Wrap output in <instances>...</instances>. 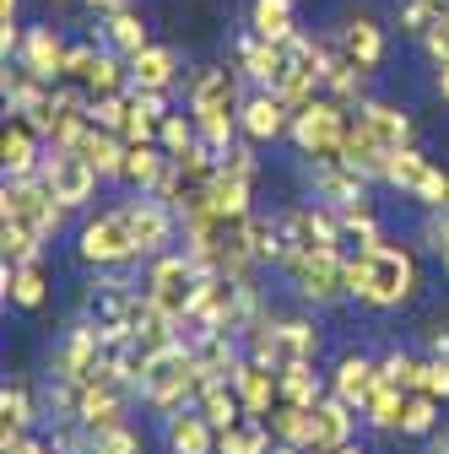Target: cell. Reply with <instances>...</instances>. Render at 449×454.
<instances>
[{
    "mask_svg": "<svg viewBox=\"0 0 449 454\" xmlns=\"http://www.w3.org/2000/svg\"><path fill=\"white\" fill-rule=\"evenodd\" d=\"M422 368H428V357H417V352H384L379 357V379L384 384H396V389H422Z\"/></svg>",
    "mask_w": 449,
    "mask_h": 454,
    "instance_id": "ee69618b",
    "label": "cell"
},
{
    "mask_svg": "<svg viewBox=\"0 0 449 454\" xmlns=\"http://www.w3.org/2000/svg\"><path fill=\"white\" fill-rule=\"evenodd\" d=\"M98 174H103V184L108 179H125V152H130V141L120 136V130H103V125H92L87 136H82V146H76Z\"/></svg>",
    "mask_w": 449,
    "mask_h": 454,
    "instance_id": "f546056e",
    "label": "cell"
},
{
    "mask_svg": "<svg viewBox=\"0 0 449 454\" xmlns=\"http://www.w3.org/2000/svg\"><path fill=\"white\" fill-rule=\"evenodd\" d=\"M162 438H168V454H217V427L201 417V406L174 411L168 427H162Z\"/></svg>",
    "mask_w": 449,
    "mask_h": 454,
    "instance_id": "4316f807",
    "label": "cell"
},
{
    "mask_svg": "<svg viewBox=\"0 0 449 454\" xmlns=\"http://www.w3.org/2000/svg\"><path fill=\"white\" fill-rule=\"evenodd\" d=\"M43 184L54 190V200H60L66 211H76V206H87L92 195H98V184H103V174L82 157V152H54L49 146V157H43Z\"/></svg>",
    "mask_w": 449,
    "mask_h": 454,
    "instance_id": "4fadbf2b",
    "label": "cell"
},
{
    "mask_svg": "<svg viewBox=\"0 0 449 454\" xmlns=\"http://www.w3.org/2000/svg\"><path fill=\"white\" fill-rule=\"evenodd\" d=\"M87 454H141V438L130 427H108V433L87 438Z\"/></svg>",
    "mask_w": 449,
    "mask_h": 454,
    "instance_id": "c3c4849f",
    "label": "cell"
},
{
    "mask_svg": "<svg viewBox=\"0 0 449 454\" xmlns=\"http://www.w3.org/2000/svg\"><path fill=\"white\" fill-rule=\"evenodd\" d=\"M49 239L43 233H33L28 222H0V260L6 265H22V260H38V249H43Z\"/></svg>",
    "mask_w": 449,
    "mask_h": 454,
    "instance_id": "b9f144b4",
    "label": "cell"
},
{
    "mask_svg": "<svg viewBox=\"0 0 449 454\" xmlns=\"http://www.w3.org/2000/svg\"><path fill=\"white\" fill-rule=\"evenodd\" d=\"M0 222H28L33 233L60 239L66 206L54 200V190L43 184V174H28V179H6V184H0Z\"/></svg>",
    "mask_w": 449,
    "mask_h": 454,
    "instance_id": "9c48e42d",
    "label": "cell"
},
{
    "mask_svg": "<svg viewBox=\"0 0 449 454\" xmlns=\"http://www.w3.org/2000/svg\"><path fill=\"white\" fill-rule=\"evenodd\" d=\"M363 82H368V71H358L347 54H342V43L325 38V98L358 108V103H363Z\"/></svg>",
    "mask_w": 449,
    "mask_h": 454,
    "instance_id": "f1b7e54d",
    "label": "cell"
},
{
    "mask_svg": "<svg viewBox=\"0 0 449 454\" xmlns=\"http://www.w3.org/2000/svg\"><path fill=\"white\" fill-rule=\"evenodd\" d=\"M120 136H125V141H157V120L130 103V120H125V130H120Z\"/></svg>",
    "mask_w": 449,
    "mask_h": 454,
    "instance_id": "f5cc1de1",
    "label": "cell"
},
{
    "mask_svg": "<svg viewBox=\"0 0 449 454\" xmlns=\"http://www.w3.org/2000/svg\"><path fill=\"white\" fill-rule=\"evenodd\" d=\"M358 422H363V417L342 401V395H325V401L309 411V454H330V449L352 443Z\"/></svg>",
    "mask_w": 449,
    "mask_h": 454,
    "instance_id": "ac0fdd59",
    "label": "cell"
},
{
    "mask_svg": "<svg viewBox=\"0 0 449 454\" xmlns=\"http://www.w3.org/2000/svg\"><path fill=\"white\" fill-rule=\"evenodd\" d=\"M168 168H174V157H168L157 141H130V152H125V184L157 195V184L168 179Z\"/></svg>",
    "mask_w": 449,
    "mask_h": 454,
    "instance_id": "4dcf8cb0",
    "label": "cell"
},
{
    "mask_svg": "<svg viewBox=\"0 0 449 454\" xmlns=\"http://www.w3.org/2000/svg\"><path fill=\"white\" fill-rule=\"evenodd\" d=\"M244 347H249V357H260V363H271V368L314 363V357H319V330H314L309 319H276V314H265V319H255V330L244 335Z\"/></svg>",
    "mask_w": 449,
    "mask_h": 454,
    "instance_id": "52a82bcc",
    "label": "cell"
},
{
    "mask_svg": "<svg viewBox=\"0 0 449 454\" xmlns=\"http://www.w3.org/2000/svg\"><path fill=\"white\" fill-rule=\"evenodd\" d=\"M239 130H244V141H255V146H271V141H282V136L293 130V108L282 103V92H265V87H255V92L244 98Z\"/></svg>",
    "mask_w": 449,
    "mask_h": 454,
    "instance_id": "e0dca14e",
    "label": "cell"
},
{
    "mask_svg": "<svg viewBox=\"0 0 449 454\" xmlns=\"http://www.w3.org/2000/svg\"><path fill=\"white\" fill-rule=\"evenodd\" d=\"M76 254H82L87 265H98V270H120V265L141 260V254H136V239H130L125 211L114 206V211L87 216V222H82V233H76Z\"/></svg>",
    "mask_w": 449,
    "mask_h": 454,
    "instance_id": "8fae6325",
    "label": "cell"
},
{
    "mask_svg": "<svg viewBox=\"0 0 449 454\" xmlns=\"http://www.w3.org/2000/svg\"><path fill=\"white\" fill-rule=\"evenodd\" d=\"M17 60L43 76V82H66V66H71V43L60 38V27H28L22 33V49H17Z\"/></svg>",
    "mask_w": 449,
    "mask_h": 454,
    "instance_id": "ffe728a7",
    "label": "cell"
},
{
    "mask_svg": "<svg viewBox=\"0 0 449 454\" xmlns=\"http://www.w3.org/2000/svg\"><path fill=\"white\" fill-rule=\"evenodd\" d=\"M347 125H352V108L335 103V98H314L309 108L293 114V146L309 157V162H342V141H347Z\"/></svg>",
    "mask_w": 449,
    "mask_h": 454,
    "instance_id": "5b68a950",
    "label": "cell"
},
{
    "mask_svg": "<svg viewBox=\"0 0 449 454\" xmlns=\"http://www.w3.org/2000/svg\"><path fill=\"white\" fill-rule=\"evenodd\" d=\"M244 227H249V244H255V260L260 265H282V233H276V216H244Z\"/></svg>",
    "mask_w": 449,
    "mask_h": 454,
    "instance_id": "f6af8a7d",
    "label": "cell"
},
{
    "mask_svg": "<svg viewBox=\"0 0 449 454\" xmlns=\"http://www.w3.org/2000/svg\"><path fill=\"white\" fill-rule=\"evenodd\" d=\"M433 6H438V12H449V0H433Z\"/></svg>",
    "mask_w": 449,
    "mask_h": 454,
    "instance_id": "91938a15",
    "label": "cell"
},
{
    "mask_svg": "<svg viewBox=\"0 0 449 454\" xmlns=\"http://www.w3.org/2000/svg\"><path fill=\"white\" fill-rule=\"evenodd\" d=\"M309 190H314V200H325L335 211L368 200V179L358 174V168H347V162H309Z\"/></svg>",
    "mask_w": 449,
    "mask_h": 454,
    "instance_id": "44dd1931",
    "label": "cell"
},
{
    "mask_svg": "<svg viewBox=\"0 0 449 454\" xmlns=\"http://www.w3.org/2000/svg\"><path fill=\"white\" fill-rule=\"evenodd\" d=\"M233 384H239V395H244V411L249 417H271V406L282 401V373H276L271 363H260V357H244V368L233 373Z\"/></svg>",
    "mask_w": 449,
    "mask_h": 454,
    "instance_id": "484cf974",
    "label": "cell"
},
{
    "mask_svg": "<svg viewBox=\"0 0 449 454\" xmlns=\"http://www.w3.org/2000/svg\"><path fill=\"white\" fill-rule=\"evenodd\" d=\"M255 179H244V174H233V168H222L217 162V174H211V184H206V211L211 216H222V222H244L255 206Z\"/></svg>",
    "mask_w": 449,
    "mask_h": 454,
    "instance_id": "603a6c76",
    "label": "cell"
},
{
    "mask_svg": "<svg viewBox=\"0 0 449 454\" xmlns=\"http://www.w3.org/2000/svg\"><path fill=\"white\" fill-rule=\"evenodd\" d=\"M271 454H309L303 443H271Z\"/></svg>",
    "mask_w": 449,
    "mask_h": 454,
    "instance_id": "9f6ffc18",
    "label": "cell"
},
{
    "mask_svg": "<svg viewBox=\"0 0 449 454\" xmlns=\"http://www.w3.org/2000/svg\"><path fill=\"white\" fill-rule=\"evenodd\" d=\"M335 216H342L347 254H352V249H374V244H384V227H379V216H374V206H368V200H358V206H342Z\"/></svg>",
    "mask_w": 449,
    "mask_h": 454,
    "instance_id": "8d00e7d4",
    "label": "cell"
},
{
    "mask_svg": "<svg viewBox=\"0 0 449 454\" xmlns=\"http://www.w3.org/2000/svg\"><path fill=\"white\" fill-rule=\"evenodd\" d=\"M146 309H152L146 287H136V281H125V276H98L92 287H87L82 319L98 325V335L108 340V347H120V340H136Z\"/></svg>",
    "mask_w": 449,
    "mask_h": 454,
    "instance_id": "3957f363",
    "label": "cell"
},
{
    "mask_svg": "<svg viewBox=\"0 0 449 454\" xmlns=\"http://www.w3.org/2000/svg\"><path fill=\"white\" fill-rule=\"evenodd\" d=\"M422 389L438 395V401H449V357H428V368H422Z\"/></svg>",
    "mask_w": 449,
    "mask_h": 454,
    "instance_id": "816d5d0a",
    "label": "cell"
},
{
    "mask_svg": "<svg viewBox=\"0 0 449 454\" xmlns=\"http://www.w3.org/2000/svg\"><path fill=\"white\" fill-rule=\"evenodd\" d=\"M28 427H33V395H28V384H6L0 389V454L22 443Z\"/></svg>",
    "mask_w": 449,
    "mask_h": 454,
    "instance_id": "d6a6232c",
    "label": "cell"
},
{
    "mask_svg": "<svg viewBox=\"0 0 449 454\" xmlns=\"http://www.w3.org/2000/svg\"><path fill=\"white\" fill-rule=\"evenodd\" d=\"M444 276H449V260H444Z\"/></svg>",
    "mask_w": 449,
    "mask_h": 454,
    "instance_id": "94428289",
    "label": "cell"
},
{
    "mask_svg": "<svg viewBox=\"0 0 449 454\" xmlns=\"http://www.w3.org/2000/svg\"><path fill=\"white\" fill-rule=\"evenodd\" d=\"M330 454H363V443H342V449H330Z\"/></svg>",
    "mask_w": 449,
    "mask_h": 454,
    "instance_id": "680465c9",
    "label": "cell"
},
{
    "mask_svg": "<svg viewBox=\"0 0 449 454\" xmlns=\"http://www.w3.org/2000/svg\"><path fill=\"white\" fill-rule=\"evenodd\" d=\"M438 422H444V401L428 389H412L406 411H401V438H428V433H438Z\"/></svg>",
    "mask_w": 449,
    "mask_h": 454,
    "instance_id": "74e56055",
    "label": "cell"
},
{
    "mask_svg": "<svg viewBox=\"0 0 449 454\" xmlns=\"http://www.w3.org/2000/svg\"><path fill=\"white\" fill-rule=\"evenodd\" d=\"M190 114L201 125V141H211L217 152H228L239 130V114H244V98H239V71L228 66H206L190 76Z\"/></svg>",
    "mask_w": 449,
    "mask_h": 454,
    "instance_id": "6da1fadb",
    "label": "cell"
},
{
    "mask_svg": "<svg viewBox=\"0 0 449 454\" xmlns=\"http://www.w3.org/2000/svg\"><path fill=\"white\" fill-rule=\"evenodd\" d=\"M379 389V357H363V352H347L342 363H335V373H330V395H342V401L363 417V406H368V395Z\"/></svg>",
    "mask_w": 449,
    "mask_h": 454,
    "instance_id": "cb8c5ba5",
    "label": "cell"
},
{
    "mask_svg": "<svg viewBox=\"0 0 449 454\" xmlns=\"http://www.w3.org/2000/svg\"><path fill=\"white\" fill-rule=\"evenodd\" d=\"M363 265H368V276H363L358 303H368V309H401V303L417 298V254L406 244H390L384 239V244L363 249Z\"/></svg>",
    "mask_w": 449,
    "mask_h": 454,
    "instance_id": "277c9868",
    "label": "cell"
},
{
    "mask_svg": "<svg viewBox=\"0 0 449 454\" xmlns=\"http://www.w3.org/2000/svg\"><path fill=\"white\" fill-rule=\"evenodd\" d=\"M103 357H108V340L98 335V325L76 319V325L66 330V340L54 347V379L82 384V379H92V373L103 368Z\"/></svg>",
    "mask_w": 449,
    "mask_h": 454,
    "instance_id": "9a60e30c",
    "label": "cell"
},
{
    "mask_svg": "<svg viewBox=\"0 0 449 454\" xmlns=\"http://www.w3.org/2000/svg\"><path fill=\"white\" fill-rule=\"evenodd\" d=\"M276 373H282V401H293V406H319L325 401V384H319V373H314V363H288V368H276Z\"/></svg>",
    "mask_w": 449,
    "mask_h": 454,
    "instance_id": "60d3db41",
    "label": "cell"
},
{
    "mask_svg": "<svg viewBox=\"0 0 449 454\" xmlns=\"http://www.w3.org/2000/svg\"><path fill=\"white\" fill-rule=\"evenodd\" d=\"M422 49H428V60H433L438 71L449 66V12H444V17H438V27H433V33L422 38Z\"/></svg>",
    "mask_w": 449,
    "mask_h": 454,
    "instance_id": "f907efd6",
    "label": "cell"
},
{
    "mask_svg": "<svg viewBox=\"0 0 449 454\" xmlns=\"http://www.w3.org/2000/svg\"><path fill=\"white\" fill-rule=\"evenodd\" d=\"M438 17H444V12L433 6V0H401V6H396V22H401V33H412L417 43H422V38L438 27Z\"/></svg>",
    "mask_w": 449,
    "mask_h": 454,
    "instance_id": "bcb514c9",
    "label": "cell"
},
{
    "mask_svg": "<svg viewBox=\"0 0 449 454\" xmlns=\"http://www.w3.org/2000/svg\"><path fill=\"white\" fill-rule=\"evenodd\" d=\"M103 38H108V49H114V54H125V60H136V54L152 43V33H146V22H141L136 6L108 12V17H103Z\"/></svg>",
    "mask_w": 449,
    "mask_h": 454,
    "instance_id": "836d02e7",
    "label": "cell"
},
{
    "mask_svg": "<svg viewBox=\"0 0 449 454\" xmlns=\"http://www.w3.org/2000/svg\"><path fill=\"white\" fill-rule=\"evenodd\" d=\"M120 211H125V222H130V239H136V254H141V260L168 254V244L179 239V211L168 206L162 195H152V190H136Z\"/></svg>",
    "mask_w": 449,
    "mask_h": 454,
    "instance_id": "7c38bea8",
    "label": "cell"
},
{
    "mask_svg": "<svg viewBox=\"0 0 449 454\" xmlns=\"http://www.w3.org/2000/svg\"><path fill=\"white\" fill-rule=\"evenodd\" d=\"M384 184L401 190L406 200H417L422 211H444V206H449V174H444L433 157H422L417 146H401L396 157H390Z\"/></svg>",
    "mask_w": 449,
    "mask_h": 454,
    "instance_id": "30bf717a",
    "label": "cell"
},
{
    "mask_svg": "<svg viewBox=\"0 0 449 454\" xmlns=\"http://www.w3.org/2000/svg\"><path fill=\"white\" fill-rule=\"evenodd\" d=\"M239 76H249L255 87L276 92L288 76V43H276V38H260V33H244L239 38Z\"/></svg>",
    "mask_w": 449,
    "mask_h": 454,
    "instance_id": "d6986e66",
    "label": "cell"
},
{
    "mask_svg": "<svg viewBox=\"0 0 449 454\" xmlns=\"http://www.w3.org/2000/svg\"><path fill=\"white\" fill-rule=\"evenodd\" d=\"M271 443H276V433L260 417H244L239 427L217 433V454H271Z\"/></svg>",
    "mask_w": 449,
    "mask_h": 454,
    "instance_id": "f35d334b",
    "label": "cell"
},
{
    "mask_svg": "<svg viewBox=\"0 0 449 454\" xmlns=\"http://www.w3.org/2000/svg\"><path fill=\"white\" fill-rule=\"evenodd\" d=\"M146 298L168 314V319H190V309H195V287H201V265L185 254V249H168V254H157L152 265H146Z\"/></svg>",
    "mask_w": 449,
    "mask_h": 454,
    "instance_id": "ba28073f",
    "label": "cell"
},
{
    "mask_svg": "<svg viewBox=\"0 0 449 454\" xmlns=\"http://www.w3.org/2000/svg\"><path fill=\"white\" fill-rule=\"evenodd\" d=\"M179 82V54L168 49V43H146L136 60H130V87H157V92H168Z\"/></svg>",
    "mask_w": 449,
    "mask_h": 454,
    "instance_id": "1f68e13d",
    "label": "cell"
},
{
    "mask_svg": "<svg viewBox=\"0 0 449 454\" xmlns=\"http://www.w3.org/2000/svg\"><path fill=\"white\" fill-rule=\"evenodd\" d=\"M335 43H342V54H347L358 71H368V76L384 66V27H379L368 12L347 17V22H342V38H335Z\"/></svg>",
    "mask_w": 449,
    "mask_h": 454,
    "instance_id": "d4e9b609",
    "label": "cell"
},
{
    "mask_svg": "<svg viewBox=\"0 0 449 454\" xmlns=\"http://www.w3.org/2000/svg\"><path fill=\"white\" fill-rule=\"evenodd\" d=\"M43 157H49L43 130L28 120V114H12L6 130H0V168H6V179H28V174H38Z\"/></svg>",
    "mask_w": 449,
    "mask_h": 454,
    "instance_id": "2e32d148",
    "label": "cell"
},
{
    "mask_svg": "<svg viewBox=\"0 0 449 454\" xmlns=\"http://www.w3.org/2000/svg\"><path fill=\"white\" fill-rule=\"evenodd\" d=\"M428 454H449V427L444 433H428Z\"/></svg>",
    "mask_w": 449,
    "mask_h": 454,
    "instance_id": "11a10c76",
    "label": "cell"
},
{
    "mask_svg": "<svg viewBox=\"0 0 449 454\" xmlns=\"http://www.w3.org/2000/svg\"><path fill=\"white\" fill-rule=\"evenodd\" d=\"M222 168H233V174H244V179H255V174H260V157H255V141H244V146L233 141L228 152H222Z\"/></svg>",
    "mask_w": 449,
    "mask_h": 454,
    "instance_id": "681fc988",
    "label": "cell"
},
{
    "mask_svg": "<svg viewBox=\"0 0 449 454\" xmlns=\"http://www.w3.org/2000/svg\"><path fill=\"white\" fill-rule=\"evenodd\" d=\"M438 92H444V103H449V66L438 71Z\"/></svg>",
    "mask_w": 449,
    "mask_h": 454,
    "instance_id": "6f0895ef",
    "label": "cell"
},
{
    "mask_svg": "<svg viewBox=\"0 0 449 454\" xmlns=\"http://www.w3.org/2000/svg\"><path fill=\"white\" fill-rule=\"evenodd\" d=\"M428 357H449V325H433L428 330Z\"/></svg>",
    "mask_w": 449,
    "mask_h": 454,
    "instance_id": "db71d44e",
    "label": "cell"
},
{
    "mask_svg": "<svg viewBox=\"0 0 449 454\" xmlns=\"http://www.w3.org/2000/svg\"><path fill=\"white\" fill-rule=\"evenodd\" d=\"M352 114H358V120H363V130H368V136H374V141H379L390 157H396L401 146H417V141H412V114H406V108H396V103H379V98H363Z\"/></svg>",
    "mask_w": 449,
    "mask_h": 454,
    "instance_id": "7402d4cb",
    "label": "cell"
},
{
    "mask_svg": "<svg viewBox=\"0 0 449 454\" xmlns=\"http://www.w3.org/2000/svg\"><path fill=\"white\" fill-rule=\"evenodd\" d=\"M195 141H201V125H195L190 108H168L162 120H157V146H162L168 157H185Z\"/></svg>",
    "mask_w": 449,
    "mask_h": 454,
    "instance_id": "ab89813d",
    "label": "cell"
},
{
    "mask_svg": "<svg viewBox=\"0 0 449 454\" xmlns=\"http://www.w3.org/2000/svg\"><path fill=\"white\" fill-rule=\"evenodd\" d=\"M141 401L162 417H174L185 406L201 401V368H195V352L185 347V340H174V347H157L146 357V373H141Z\"/></svg>",
    "mask_w": 449,
    "mask_h": 454,
    "instance_id": "7a4b0ae2",
    "label": "cell"
},
{
    "mask_svg": "<svg viewBox=\"0 0 449 454\" xmlns=\"http://www.w3.org/2000/svg\"><path fill=\"white\" fill-rule=\"evenodd\" d=\"M249 33L288 43V38L298 33V12H293V0H249Z\"/></svg>",
    "mask_w": 449,
    "mask_h": 454,
    "instance_id": "e575fe53",
    "label": "cell"
},
{
    "mask_svg": "<svg viewBox=\"0 0 449 454\" xmlns=\"http://www.w3.org/2000/svg\"><path fill=\"white\" fill-rule=\"evenodd\" d=\"M0 293L12 309H38L49 298V276L43 260H22V265H0Z\"/></svg>",
    "mask_w": 449,
    "mask_h": 454,
    "instance_id": "83f0119b",
    "label": "cell"
},
{
    "mask_svg": "<svg viewBox=\"0 0 449 454\" xmlns=\"http://www.w3.org/2000/svg\"><path fill=\"white\" fill-rule=\"evenodd\" d=\"M288 281H293V293L303 298V303H342V298H352L347 293V249H325V244H314V249H298L288 265Z\"/></svg>",
    "mask_w": 449,
    "mask_h": 454,
    "instance_id": "8992f818",
    "label": "cell"
},
{
    "mask_svg": "<svg viewBox=\"0 0 449 454\" xmlns=\"http://www.w3.org/2000/svg\"><path fill=\"white\" fill-rule=\"evenodd\" d=\"M401 411H406V389H396V384L379 379V389L368 395V406H363V422L374 433H401Z\"/></svg>",
    "mask_w": 449,
    "mask_h": 454,
    "instance_id": "d590c367",
    "label": "cell"
},
{
    "mask_svg": "<svg viewBox=\"0 0 449 454\" xmlns=\"http://www.w3.org/2000/svg\"><path fill=\"white\" fill-rule=\"evenodd\" d=\"M265 427L276 433V443H303L309 449V406H293V401H276Z\"/></svg>",
    "mask_w": 449,
    "mask_h": 454,
    "instance_id": "7bdbcfd3",
    "label": "cell"
},
{
    "mask_svg": "<svg viewBox=\"0 0 449 454\" xmlns=\"http://www.w3.org/2000/svg\"><path fill=\"white\" fill-rule=\"evenodd\" d=\"M125 120H130V87H125V92H103V98H92V125H103V130H125Z\"/></svg>",
    "mask_w": 449,
    "mask_h": 454,
    "instance_id": "7dc6e473",
    "label": "cell"
},
{
    "mask_svg": "<svg viewBox=\"0 0 449 454\" xmlns=\"http://www.w3.org/2000/svg\"><path fill=\"white\" fill-rule=\"evenodd\" d=\"M66 82L87 87L92 98L125 92L130 87V60H125V54H114V49H98V43H76L71 49V66H66Z\"/></svg>",
    "mask_w": 449,
    "mask_h": 454,
    "instance_id": "5bb4252c",
    "label": "cell"
}]
</instances>
